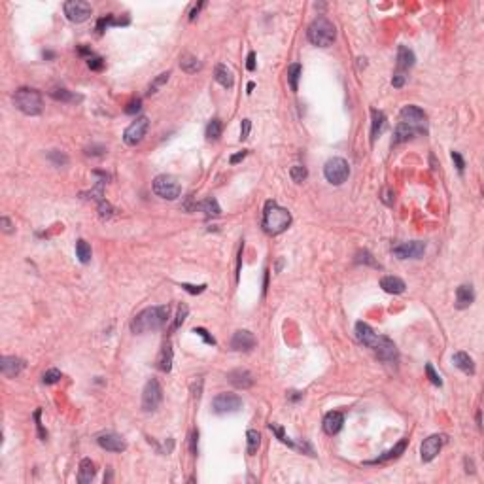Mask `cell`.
Listing matches in <instances>:
<instances>
[{
  "instance_id": "4",
  "label": "cell",
  "mask_w": 484,
  "mask_h": 484,
  "mask_svg": "<svg viewBox=\"0 0 484 484\" xmlns=\"http://www.w3.org/2000/svg\"><path fill=\"white\" fill-rule=\"evenodd\" d=\"M306 38H308L310 44L318 46V48H329L337 38V29L328 17L320 16L308 25V29H306Z\"/></svg>"
},
{
  "instance_id": "27",
  "label": "cell",
  "mask_w": 484,
  "mask_h": 484,
  "mask_svg": "<svg viewBox=\"0 0 484 484\" xmlns=\"http://www.w3.org/2000/svg\"><path fill=\"white\" fill-rule=\"evenodd\" d=\"M180 68L184 70V72H188V74H197L199 70L203 68V63H201L195 55L184 53V55L180 57Z\"/></svg>"
},
{
  "instance_id": "19",
  "label": "cell",
  "mask_w": 484,
  "mask_h": 484,
  "mask_svg": "<svg viewBox=\"0 0 484 484\" xmlns=\"http://www.w3.org/2000/svg\"><path fill=\"white\" fill-rule=\"evenodd\" d=\"M343 424H345V416H343V412H339V410H331V412H328V414H326V418H324V431H326L328 435H337L339 431H341Z\"/></svg>"
},
{
  "instance_id": "3",
  "label": "cell",
  "mask_w": 484,
  "mask_h": 484,
  "mask_svg": "<svg viewBox=\"0 0 484 484\" xmlns=\"http://www.w3.org/2000/svg\"><path fill=\"white\" fill-rule=\"evenodd\" d=\"M291 225V214L276 203L269 201L263 212V229L269 235H280Z\"/></svg>"
},
{
  "instance_id": "48",
  "label": "cell",
  "mask_w": 484,
  "mask_h": 484,
  "mask_svg": "<svg viewBox=\"0 0 484 484\" xmlns=\"http://www.w3.org/2000/svg\"><path fill=\"white\" fill-rule=\"evenodd\" d=\"M182 287L188 291V293H191V295H197V293H203L206 289V284H201V286H191V284H182Z\"/></svg>"
},
{
  "instance_id": "42",
  "label": "cell",
  "mask_w": 484,
  "mask_h": 484,
  "mask_svg": "<svg viewBox=\"0 0 484 484\" xmlns=\"http://www.w3.org/2000/svg\"><path fill=\"white\" fill-rule=\"evenodd\" d=\"M426 375H427V378H429V382H431V384L443 386V380H441V377L435 373V369H433V365H431V363H427V365H426Z\"/></svg>"
},
{
  "instance_id": "43",
  "label": "cell",
  "mask_w": 484,
  "mask_h": 484,
  "mask_svg": "<svg viewBox=\"0 0 484 484\" xmlns=\"http://www.w3.org/2000/svg\"><path fill=\"white\" fill-rule=\"evenodd\" d=\"M169 76H171V72H163V74H159L153 80V83L149 85V93H157V87H161L163 83H167L169 82Z\"/></svg>"
},
{
  "instance_id": "38",
  "label": "cell",
  "mask_w": 484,
  "mask_h": 484,
  "mask_svg": "<svg viewBox=\"0 0 484 484\" xmlns=\"http://www.w3.org/2000/svg\"><path fill=\"white\" fill-rule=\"evenodd\" d=\"M48 157H50V161L55 167H66L68 165V157L63 153V151H59V149H51L50 153H48Z\"/></svg>"
},
{
  "instance_id": "49",
  "label": "cell",
  "mask_w": 484,
  "mask_h": 484,
  "mask_svg": "<svg viewBox=\"0 0 484 484\" xmlns=\"http://www.w3.org/2000/svg\"><path fill=\"white\" fill-rule=\"evenodd\" d=\"M250 129H252V121H250V119H242V125H240V140L248 138Z\"/></svg>"
},
{
  "instance_id": "16",
  "label": "cell",
  "mask_w": 484,
  "mask_h": 484,
  "mask_svg": "<svg viewBox=\"0 0 484 484\" xmlns=\"http://www.w3.org/2000/svg\"><path fill=\"white\" fill-rule=\"evenodd\" d=\"M97 443L100 448H104L108 452H123L127 448V443L121 435L117 433H102L97 437Z\"/></svg>"
},
{
  "instance_id": "24",
  "label": "cell",
  "mask_w": 484,
  "mask_h": 484,
  "mask_svg": "<svg viewBox=\"0 0 484 484\" xmlns=\"http://www.w3.org/2000/svg\"><path fill=\"white\" fill-rule=\"evenodd\" d=\"M380 287L384 289L386 293H394V295H399V293H403L405 291V282H403L401 278H397V276H384V278L380 280Z\"/></svg>"
},
{
  "instance_id": "47",
  "label": "cell",
  "mask_w": 484,
  "mask_h": 484,
  "mask_svg": "<svg viewBox=\"0 0 484 484\" xmlns=\"http://www.w3.org/2000/svg\"><path fill=\"white\" fill-rule=\"evenodd\" d=\"M99 212L102 218H110L112 214H114V208H112V205L110 203H106V201H100L99 203Z\"/></svg>"
},
{
  "instance_id": "6",
  "label": "cell",
  "mask_w": 484,
  "mask_h": 484,
  "mask_svg": "<svg viewBox=\"0 0 484 484\" xmlns=\"http://www.w3.org/2000/svg\"><path fill=\"white\" fill-rule=\"evenodd\" d=\"M151 188H153V193H155L157 197L165 199V201H176L182 193L180 182H178V178H174L173 174H161V176H157L155 180H153V184H151Z\"/></svg>"
},
{
  "instance_id": "32",
  "label": "cell",
  "mask_w": 484,
  "mask_h": 484,
  "mask_svg": "<svg viewBox=\"0 0 484 484\" xmlns=\"http://www.w3.org/2000/svg\"><path fill=\"white\" fill-rule=\"evenodd\" d=\"M246 450L250 456H254L255 452L259 450V444H261V435H259V431H255V429H250L246 433Z\"/></svg>"
},
{
  "instance_id": "34",
  "label": "cell",
  "mask_w": 484,
  "mask_h": 484,
  "mask_svg": "<svg viewBox=\"0 0 484 484\" xmlns=\"http://www.w3.org/2000/svg\"><path fill=\"white\" fill-rule=\"evenodd\" d=\"M199 208H201L206 216H220V214H222V208H220L218 201L214 197H206L205 201L199 205Z\"/></svg>"
},
{
  "instance_id": "30",
  "label": "cell",
  "mask_w": 484,
  "mask_h": 484,
  "mask_svg": "<svg viewBox=\"0 0 484 484\" xmlns=\"http://www.w3.org/2000/svg\"><path fill=\"white\" fill-rule=\"evenodd\" d=\"M159 369L165 371V373H169V371L173 369V345H171V343H167V345L163 346V350H161Z\"/></svg>"
},
{
  "instance_id": "1",
  "label": "cell",
  "mask_w": 484,
  "mask_h": 484,
  "mask_svg": "<svg viewBox=\"0 0 484 484\" xmlns=\"http://www.w3.org/2000/svg\"><path fill=\"white\" fill-rule=\"evenodd\" d=\"M356 337L360 339V343L371 348L377 354L382 361H395L397 360V346L394 345V341H390L388 337H382L375 333L371 326H367L365 321H358L356 324Z\"/></svg>"
},
{
  "instance_id": "26",
  "label": "cell",
  "mask_w": 484,
  "mask_h": 484,
  "mask_svg": "<svg viewBox=\"0 0 484 484\" xmlns=\"http://www.w3.org/2000/svg\"><path fill=\"white\" fill-rule=\"evenodd\" d=\"M414 61H416V57H414L412 50H409L407 46H399V50H397V68L399 70H409L410 66H414Z\"/></svg>"
},
{
  "instance_id": "39",
  "label": "cell",
  "mask_w": 484,
  "mask_h": 484,
  "mask_svg": "<svg viewBox=\"0 0 484 484\" xmlns=\"http://www.w3.org/2000/svg\"><path fill=\"white\" fill-rule=\"evenodd\" d=\"M61 371L59 369H50L44 373V377H42V380H44V384H55V382H59L61 380Z\"/></svg>"
},
{
  "instance_id": "13",
  "label": "cell",
  "mask_w": 484,
  "mask_h": 484,
  "mask_svg": "<svg viewBox=\"0 0 484 484\" xmlns=\"http://www.w3.org/2000/svg\"><path fill=\"white\" fill-rule=\"evenodd\" d=\"M392 252L399 259H418L420 255H424V252H426V244L420 242V240H410V242L395 244L392 248Z\"/></svg>"
},
{
  "instance_id": "60",
  "label": "cell",
  "mask_w": 484,
  "mask_h": 484,
  "mask_svg": "<svg viewBox=\"0 0 484 484\" xmlns=\"http://www.w3.org/2000/svg\"><path fill=\"white\" fill-rule=\"evenodd\" d=\"M476 426L480 427L482 424H480V412H476Z\"/></svg>"
},
{
  "instance_id": "29",
  "label": "cell",
  "mask_w": 484,
  "mask_h": 484,
  "mask_svg": "<svg viewBox=\"0 0 484 484\" xmlns=\"http://www.w3.org/2000/svg\"><path fill=\"white\" fill-rule=\"evenodd\" d=\"M50 95L55 100H61V102H80L82 100V95H74L72 91L65 89V87H55V89L50 91Z\"/></svg>"
},
{
  "instance_id": "11",
  "label": "cell",
  "mask_w": 484,
  "mask_h": 484,
  "mask_svg": "<svg viewBox=\"0 0 484 484\" xmlns=\"http://www.w3.org/2000/svg\"><path fill=\"white\" fill-rule=\"evenodd\" d=\"M242 409V399L237 394H220L214 397L212 410L216 414H231Z\"/></svg>"
},
{
  "instance_id": "41",
  "label": "cell",
  "mask_w": 484,
  "mask_h": 484,
  "mask_svg": "<svg viewBox=\"0 0 484 484\" xmlns=\"http://www.w3.org/2000/svg\"><path fill=\"white\" fill-rule=\"evenodd\" d=\"M188 312H189L188 304H180V306H178V314H176V320H174V329H178L182 324H184V320L188 318Z\"/></svg>"
},
{
  "instance_id": "14",
  "label": "cell",
  "mask_w": 484,
  "mask_h": 484,
  "mask_svg": "<svg viewBox=\"0 0 484 484\" xmlns=\"http://www.w3.org/2000/svg\"><path fill=\"white\" fill-rule=\"evenodd\" d=\"M444 443H446V437L444 435H429L426 441L422 443V446H420V454H422V461H431V459L441 452V448L444 446Z\"/></svg>"
},
{
  "instance_id": "18",
  "label": "cell",
  "mask_w": 484,
  "mask_h": 484,
  "mask_svg": "<svg viewBox=\"0 0 484 484\" xmlns=\"http://www.w3.org/2000/svg\"><path fill=\"white\" fill-rule=\"evenodd\" d=\"M227 378H229L231 384L235 386V388H238V390H248V388L254 386V375L246 369L231 371L229 375H227Z\"/></svg>"
},
{
  "instance_id": "40",
  "label": "cell",
  "mask_w": 484,
  "mask_h": 484,
  "mask_svg": "<svg viewBox=\"0 0 484 484\" xmlns=\"http://www.w3.org/2000/svg\"><path fill=\"white\" fill-rule=\"evenodd\" d=\"M269 427H271V431H272V433L276 435V437H278V439H280V441H282V443H284V444H287V446H295V443L287 439L286 433H284V429H282V427H280V426H276V424H269Z\"/></svg>"
},
{
  "instance_id": "44",
  "label": "cell",
  "mask_w": 484,
  "mask_h": 484,
  "mask_svg": "<svg viewBox=\"0 0 484 484\" xmlns=\"http://www.w3.org/2000/svg\"><path fill=\"white\" fill-rule=\"evenodd\" d=\"M356 261L358 263H367V265H373V267H378V263L373 259V255L367 252V250H363V252H358V257H356Z\"/></svg>"
},
{
  "instance_id": "17",
  "label": "cell",
  "mask_w": 484,
  "mask_h": 484,
  "mask_svg": "<svg viewBox=\"0 0 484 484\" xmlns=\"http://www.w3.org/2000/svg\"><path fill=\"white\" fill-rule=\"evenodd\" d=\"M23 369H25V361L21 358H16V356H4L2 361H0V371H2L4 377L8 378L17 377Z\"/></svg>"
},
{
  "instance_id": "46",
  "label": "cell",
  "mask_w": 484,
  "mask_h": 484,
  "mask_svg": "<svg viewBox=\"0 0 484 484\" xmlns=\"http://www.w3.org/2000/svg\"><path fill=\"white\" fill-rule=\"evenodd\" d=\"M193 333H197L199 337H203L206 345H210V346L216 345V339H214V337L210 335V333H208V331H206L205 328H195V329H193Z\"/></svg>"
},
{
  "instance_id": "51",
  "label": "cell",
  "mask_w": 484,
  "mask_h": 484,
  "mask_svg": "<svg viewBox=\"0 0 484 484\" xmlns=\"http://www.w3.org/2000/svg\"><path fill=\"white\" fill-rule=\"evenodd\" d=\"M450 155H452V161H454V163H456V167H458L459 173H463V169H465V161H463V157L459 155L458 151H452Z\"/></svg>"
},
{
  "instance_id": "23",
  "label": "cell",
  "mask_w": 484,
  "mask_h": 484,
  "mask_svg": "<svg viewBox=\"0 0 484 484\" xmlns=\"http://www.w3.org/2000/svg\"><path fill=\"white\" fill-rule=\"evenodd\" d=\"M371 117H373V125H371V142H375V140L382 134V131H384L386 127V115L384 112H380V110H371Z\"/></svg>"
},
{
  "instance_id": "50",
  "label": "cell",
  "mask_w": 484,
  "mask_h": 484,
  "mask_svg": "<svg viewBox=\"0 0 484 484\" xmlns=\"http://www.w3.org/2000/svg\"><path fill=\"white\" fill-rule=\"evenodd\" d=\"M40 414H42V410L38 409L36 412H34V420H36V427H38V435H40V439L44 441L46 437H48V433L44 431V427H42V422H40Z\"/></svg>"
},
{
  "instance_id": "54",
  "label": "cell",
  "mask_w": 484,
  "mask_h": 484,
  "mask_svg": "<svg viewBox=\"0 0 484 484\" xmlns=\"http://www.w3.org/2000/svg\"><path fill=\"white\" fill-rule=\"evenodd\" d=\"M140 104H142V100H140V99L132 100L131 104L125 108V112H127V114H134V112H138V110H140Z\"/></svg>"
},
{
  "instance_id": "37",
  "label": "cell",
  "mask_w": 484,
  "mask_h": 484,
  "mask_svg": "<svg viewBox=\"0 0 484 484\" xmlns=\"http://www.w3.org/2000/svg\"><path fill=\"white\" fill-rule=\"evenodd\" d=\"M289 176H291V180H293V182L301 184V182L306 180V176H308V171H306L304 167H301V165H295V167H291V171H289Z\"/></svg>"
},
{
  "instance_id": "7",
  "label": "cell",
  "mask_w": 484,
  "mask_h": 484,
  "mask_svg": "<svg viewBox=\"0 0 484 484\" xmlns=\"http://www.w3.org/2000/svg\"><path fill=\"white\" fill-rule=\"evenodd\" d=\"M324 176H326V180H328L329 184L341 186V184H345V182L348 180V176H350V165H348V161L343 159V157H333V159H329L328 163H326V167H324Z\"/></svg>"
},
{
  "instance_id": "45",
  "label": "cell",
  "mask_w": 484,
  "mask_h": 484,
  "mask_svg": "<svg viewBox=\"0 0 484 484\" xmlns=\"http://www.w3.org/2000/svg\"><path fill=\"white\" fill-rule=\"evenodd\" d=\"M87 66H89L91 70H102V68H104V59L93 55V57L87 59Z\"/></svg>"
},
{
  "instance_id": "33",
  "label": "cell",
  "mask_w": 484,
  "mask_h": 484,
  "mask_svg": "<svg viewBox=\"0 0 484 484\" xmlns=\"http://www.w3.org/2000/svg\"><path fill=\"white\" fill-rule=\"evenodd\" d=\"M301 72H303V66L299 65V63H295V65H291L287 68V83H289L291 91H297V87H299Z\"/></svg>"
},
{
  "instance_id": "56",
  "label": "cell",
  "mask_w": 484,
  "mask_h": 484,
  "mask_svg": "<svg viewBox=\"0 0 484 484\" xmlns=\"http://www.w3.org/2000/svg\"><path fill=\"white\" fill-rule=\"evenodd\" d=\"M246 68L250 70V72H254V70H255V53H254V51H250V55H248Z\"/></svg>"
},
{
  "instance_id": "59",
  "label": "cell",
  "mask_w": 484,
  "mask_h": 484,
  "mask_svg": "<svg viewBox=\"0 0 484 484\" xmlns=\"http://www.w3.org/2000/svg\"><path fill=\"white\" fill-rule=\"evenodd\" d=\"M254 87H255V83H254V82H250V83H248V93H252V89H254Z\"/></svg>"
},
{
  "instance_id": "55",
  "label": "cell",
  "mask_w": 484,
  "mask_h": 484,
  "mask_svg": "<svg viewBox=\"0 0 484 484\" xmlns=\"http://www.w3.org/2000/svg\"><path fill=\"white\" fill-rule=\"evenodd\" d=\"M197 439H199V433L193 431V433H191V439H189V443H191V454H193V456H197Z\"/></svg>"
},
{
  "instance_id": "21",
  "label": "cell",
  "mask_w": 484,
  "mask_h": 484,
  "mask_svg": "<svg viewBox=\"0 0 484 484\" xmlns=\"http://www.w3.org/2000/svg\"><path fill=\"white\" fill-rule=\"evenodd\" d=\"M214 80L220 83L225 89H231L235 85V76L231 72V68L227 65H218L214 68Z\"/></svg>"
},
{
  "instance_id": "5",
  "label": "cell",
  "mask_w": 484,
  "mask_h": 484,
  "mask_svg": "<svg viewBox=\"0 0 484 484\" xmlns=\"http://www.w3.org/2000/svg\"><path fill=\"white\" fill-rule=\"evenodd\" d=\"M14 104L25 115H38L42 112V95L31 87H19L14 93Z\"/></svg>"
},
{
  "instance_id": "31",
  "label": "cell",
  "mask_w": 484,
  "mask_h": 484,
  "mask_svg": "<svg viewBox=\"0 0 484 484\" xmlns=\"http://www.w3.org/2000/svg\"><path fill=\"white\" fill-rule=\"evenodd\" d=\"M416 134V131L412 129V127H409L407 123H399L397 127H395V136H394V142L395 144H399V142H407V140L410 138V136H414Z\"/></svg>"
},
{
  "instance_id": "57",
  "label": "cell",
  "mask_w": 484,
  "mask_h": 484,
  "mask_svg": "<svg viewBox=\"0 0 484 484\" xmlns=\"http://www.w3.org/2000/svg\"><path fill=\"white\" fill-rule=\"evenodd\" d=\"M246 155H248V151H246V149H242V151H238V153H235V155L231 157V163H233V165L238 163V161H242Z\"/></svg>"
},
{
  "instance_id": "58",
  "label": "cell",
  "mask_w": 484,
  "mask_h": 484,
  "mask_svg": "<svg viewBox=\"0 0 484 484\" xmlns=\"http://www.w3.org/2000/svg\"><path fill=\"white\" fill-rule=\"evenodd\" d=\"M203 6H205V2H201V4H197V6H195V8L191 10V14H189V19H191V21H193V19H195V16H197V14H199V10L203 8Z\"/></svg>"
},
{
  "instance_id": "15",
  "label": "cell",
  "mask_w": 484,
  "mask_h": 484,
  "mask_svg": "<svg viewBox=\"0 0 484 484\" xmlns=\"http://www.w3.org/2000/svg\"><path fill=\"white\" fill-rule=\"evenodd\" d=\"M255 346V337L252 331L248 329H240L237 331L233 339H231V348L237 350V352H250Z\"/></svg>"
},
{
  "instance_id": "8",
  "label": "cell",
  "mask_w": 484,
  "mask_h": 484,
  "mask_svg": "<svg viewBox=\"0 0 484 484\" xmlns=\"http://www.w3.org/2000/svg\"><path fill=\"white\" fill-rule=\"evenodd\" d=\"M161 401H163V388L155 378H149L142 392V409L146 412H153L161 405Z\"/></svg>"
},
{
  "instance_id": "20",
  "label": "cell",
  "mask_w": 484,
  "mask_h": 484,
  "mask_svg": "<svg viewBox=\"0 0 484 484\" xmlns=\"http://www.w3.org/2000/svg\"><path fill=\"white\" fill-rule=\"evenodd\" d=\"M473 301H475V289H473V286L471 284H463V286H459L458 289H456V308H469L471 304H473Z\"/></svg>"
},
{
  "instance_id": "53",
  "label": "cell",
  "mask_w": 484,
  "mask_h": 484,
  "mask_svg": "<svg viewBox=\"0 0 484 484\" xmlns=\"http://www.w3.org/2000/svg\"><path fill=\"white\" fill-rule=\"evenodd\" d=\"M403 83H405V74H403V72L394 74V78H392V85H394V87H403Z\"/></svg>"
},
{
  "instance_id": "52",
  "label": "cell",
  "mask_w": 484,
  "mask_h": 484,
  "mask_svg": "<svg viewBox=\"0 0 484 484\" xmlns=\"http://www.w3.org/2000/svg\"><path fill=\"white\" fill-rule=\"evenodd\" d=\"M0 225H2V231H4V233H14V225H12V222H10L6 216L0 218Z\"/></svg>"
},
{
  "instance_id": "9",
  "label": "cell",
  "mask_w": 484,
  "mask_h": 484,
  "mask_svg": "<svg viewBox=\"0 0 484 484\" xmlns=\"http://www.w3.org/2000/svg\"><path fill=\"white\" fill-rule=\"evenodd\" d=\"M148 127H149V119L146 115L136 117V119L125 129L123 132L125 144H127V146H136V144H140V142L144 140V136H146V132H148Z\"/></svg>"
},
{
  "instance_id": "22",
  "label": "cell",
  "mask_w": 484,
  "mask_h": 484,
  "mask_svg": "<svg viewBox=\"0 0 484 484\" xmlns=\"http://www.w3.org/2000/svg\"><path fill=\"white\" fill-rule=\"evenodd\" d=\"M452 363L458 367L459 371H463L465 375H475V361L473 358L465 352H456L452 356Z\"/></svg>"
},
{
  "instance_id": "28",
  "label": "cell",
  "mask_w": 484,
  "mask_h": 484,
  "mask_svg": "<svg viewBox=\"0 0 484 484\" xmlns=\"http://www.w3.org/2000/svg\"><path fill=\"white\" fill-rule=\"evenodd\" d=\"M407 441L409 439H401L399 443L395 444L394 448L392 450H388V452H384L382 456H378L377 459H373V461H367V463H384V461H388V459H392V458H397V456H401L403 452H405V446H407Z\"/></svg>"
},
{
  "instance_id": "12",
  "label": "cell",
  "mask_w": 484,
  "mask_h": 484,
  "mask_svg": "<svg viewBox=\"0 0 484 484\" xmlns=\"http://www.w3.org/2000/svg\"><path fill=\"white\" fill-rule=\"evenodd\" d=\"M401 121L403 123H407L409 127H412L416 132H426L427 117H426V114H424L418 106H414V104H409V106L403 108Z\"/></svg>"
},
{
  "instance_id": "25",
  "label": "cell",
  "mask_w": 484,
  "mask_h": 484,
  "mask_svg": "<svg viewBox=\"0 0 484 484\" xmlns=\"http://www.w3.org/2000/svg\"><path fill=\"white\" fill-rule=\"evenodd\" d=\"M95 463L89 458H83L80 461V471H78V480L82 484H89L95 478Z\"/></svg>"
},
{
  "instance_id": "10",
  "label": "cell",
  "mask_w": 484,
  "mask_h": 484,
  "mask_svg": "<svg viewBox=\"0 0 484 484\" xmlns=\"http://www.w3.org/2000/svg\"><path fill=\"white\" fill-rule=\"evenodd\" d=\"M65 16L72 23H83L93 16V8L89 2H83V0H68L65 2Z\"/></svg>"
},
{
  "instance_id": "35",
  "label": "cell",
  "mask_w": 484,
  "mask_h": 484,
  "mask_svg": "<svg viewBox=\"0 0 484 484\" xmlns=\"http://www.w3.org/2000/svg\"><path fill=\"white\" fill-rule=\"evenodd\" d=\"M76 257H78L82 263L91 261V246L83 240V238L76 240Z\"/></svg>"
},
{
  "instance_id": "36",
  "label": "cell",
  "mask_w": 484,
  "mask_h": 484,
  "mask_svg": "<svg viewBox=\"0 0 484 484\" xmlns=\"http://www.w3.org/2000/svg\"><path fill=\"white\" fill-rule=\"evenodd\" d=\"M220 136H222V121L218 117H214L212 121H208V125H206V138L218 140Z\"/></svg>"
},
{
  "instance_id": "2",
  "label": "cell",
  "mask_w": 484,
  "mask_h": 484,
  "mask_svg": "<svg viewBox=\"0 0 484 484\" xmlns=\"http://www.w3.org/2000/svg\"><path fill=\"white\" fill-rule=\"evenodd\" d=\"M169 316H171V306H169V304H159V306L144 308V310L138 312V314L132 318L131 331L132 333H138V335L157 331V329H161L165 324H167Z\"/></svg>"
}]
</instances>
